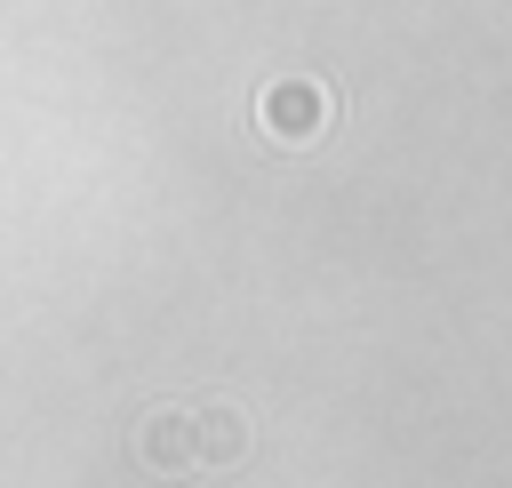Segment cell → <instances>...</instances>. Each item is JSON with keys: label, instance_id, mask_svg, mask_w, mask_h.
<instances>
[{"label": "cell", "instance_id": "obj_1", "mask_svg": "<svg viewBox=\"0 0 512 488\" xmlns=\"http://www.w3.org/2000/svg\"><path fill=\"white\" fill-rule=\"evenodd\" d=\"M328 128H336V96H328V80L280 72V80L256 88V136H264V144H280V152H312Z\"/></svg>", "mask_w": 512, "mask_h": 488}, {"label": "cell", "instance_id": "obj_2", "mask_svg": "<svg viewBox=\"0 0 512 488\" xmlns=\"http://www.w3.org/2000/svg\"><path fill=\"white\" fill-rule=\"evenodd\" d=\"M128 456H136L152 480H192V416H184V408H152V416L128 432Z\"/></svg>", "mask_w": 512, "mask_h": 488}, {"label": "cell", "instance_id": "obj_3", "mask_svg": "<svg viewBox=\"0 0 512 488\" xmlns=\"http://www.w3.org/2000/svg\"><path fill=\"white\" fill-rule=\"evenodd\" d=\"M248 448H256V440H248V416H240V408H224V400H216V408H200V416H192V464L232 472Z\"/></svg>", "mask_w": 512, "mask_h": 488}]
</instances>
